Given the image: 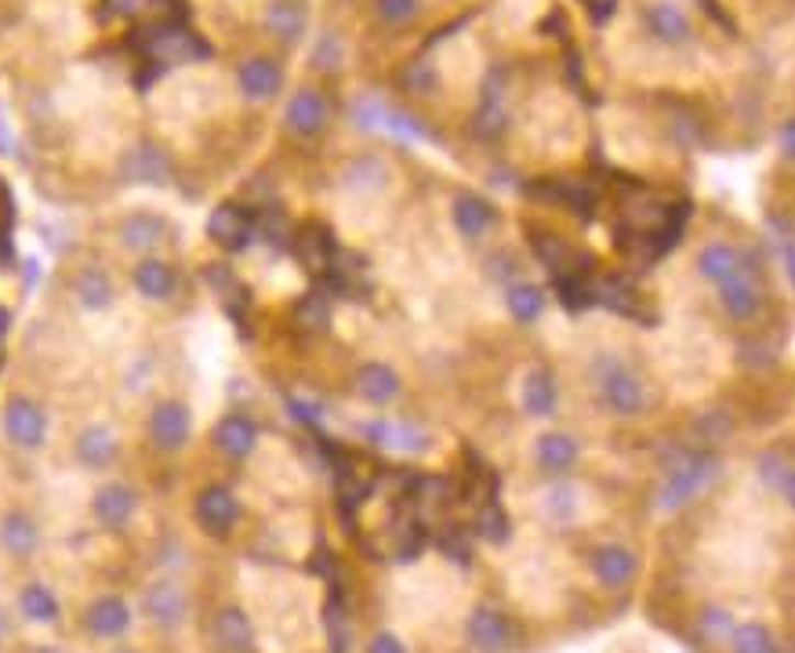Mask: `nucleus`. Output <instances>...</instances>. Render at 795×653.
<instances>
[{
	"label": "nucleus",
	"mask_w": 795,
	"mask_h": 653,
	"mask_svg": "<svg viewBox=\"0 0 795 653\" xmlns=\"http://www.w3.org/2000/svg\"><path fill=\"white\" fill-rule=\"evenodd\" d=\"M168 236V222L157 215H132L121 225V244L127 251H149Z\"/></svg>",
	"instance_id": "nucleus-32"
},
{
	"label": "nucleus",
	"mask_w": 795,
	"mask_h": 653,
	"mask_svg": "<svg viewBox=\"0 0 795 653\" xmlns=\"http://www.w3.org/2000/svg\"><path fill=\"white\" fill-rule=\"evenodd\" d=\"M400 392H403V378L396 374V367H389L382 360L360 363V371H356V396L363 403H371V407H393Z\"/></svg>",
	"instance_id": "nucleus-14"
},
{
	"label": "nucleus",
	"mask_w": 795,
	"mask_h": 653,
	"mask_svg": "<svg viewBox=\"0 0 795 653\" xmlns=\"http://www.w3.org/2000/svg\"><path fill=\"white\" fill-rule=\"evenodd\" d=\"M262 236H266V244H277V247H288L291 240V225L283 215H269L262 222Z\"/></svg>",
	"instance_id": "nucleus-45"
},
{
	"label": "nucleus",
	"mask_w": 795,
	"mask_h": 653,
	"mask_svg": "<svg viewBox=\"0 0 795 653\" xmlns=\"http://www.w3.org/2000/svg\"><path fill=\"white\" fill-rule=\"evenodd\" d=\"M450 222H455L461 240L477 244L497 225V207L477 193H458L455 204H450Z\"/></svg>",
	"instance_id": "nucleus-13"
},
{
	"label": "nucleus",
	"mask_w": 795,
	"mask_h": 653,
	"mask_svg": "<svg viewBox=\"0 0 795 653\" xmlns=\"http://www.w3.org/2000/svg\"><path fill=\"white\" fill-rule=\"evenodd\" d=\"M19 610L33 624H55L58 621V599L52 596V588H44V585H26V588H22Z\"/></svg>",
	"instance_id": "nucleus-36"
},
{
	"label": "nucleus",
	"mask_w": 795,
	"mask_h": 653,
	"mask_svg": "<svg viewBox=\"0 0 795 653\" xmlns=\"http://www.w3.org/2000/svg\"><path fill=\"white\" fill-rule=\"evenodd\" d=\"M367 439H371L374 447L382 450H396V454H411V450H418L425 443V432L418 425L411 421H393V418H378L367 425Z\"/></svg>",
	"instance_id": "nucleus-24"
},
{
	"label": "nucleus",
	"mask_w": 795,
	"mask_h": 653,
	"mask_svg": "<svg viewBox=\"0 0 795 653\" xmlns=\"http://www.w3.org/2000/svg\"><path fill=\"white\" fill-rule=\"evenodd\" d=\"M124 178H132V182H146V185H160V182H168V178H171V164H168V157H164L160 149L138 146L135 153H127Z\"/></svg>",
	"instance_id": "nucleus-29"
},
{
	"label": "nucleus",
	"mask_w": 795,
	"mask_h": 653,
	"mask_svg": "<svg viewBox=\"0 0 795 653\" xmlns=\"http://www.w3.org/2000/svg\"><path fill=\"white\" fill-rule=\"evenodd\" d=\"M37 541H41V530L33 516L26 513H8L0 519V549L8 555H15V560H26V555L37 552Z\"/></svg>",
	"instance_id": "nucleus-25"
},
{
	"label": "nucleus",
	"mask_w": 795,
	"mask_h": 653,
	"mask_svg": "<svg viewBox=\"0 0 795 653\" xmlns=\"http://www.w3.org/2000/svg\"><path fill=\"white\" fill-rule=\"evenodd\" d=\"M215 639L222 643V650H229V653H255L258 650L251 621H247V613L236 610V607H225L215 617Z\"/></svg>",
	"instance_id": "nucleus-26"
},
{
	"label": "nucleus",
	"mask_w": 795,
	"mask_h": 653,
	"mask_svg": "<svg viewBox=\"0 0 795 653\" xmlns=\"http://www.w3.org/2000/svg\"><path fill=\"white\" fill-rule=\"evenodd\" d=\"M367 653H407V646H403L400 635H393V632H378L367 639Z\"/></svg>",
	"instance_id": "nucleus-47"
},
{
	"label": "nucleus",
	"mask_w": 795,
	"mask_h": 653,
	"mask_svg": "<svg viewBox=\"0 0 795 653\" xmlns=\"http://www.w3.org/2000/svg\"><path fill=\"white\" fill-rule=\"evenodd\" d=\"M374 11L389 26H407L411 19H418L422 0H374Z\"/></svg>",
	"instance_id": "nucleus-40"
},
{
	"label": "nucleus",
	"mask_w": 795,
	"mask_h": 653,
	"mask_svg": "<svg viewBox=\"0 0 795 653\" xmlns=\"http://www.w3.org/2000/svg\"><path fill=\"white\" fill-rule=\"evenodd\" d=\"M74 294H77V302L85 305V308H110L113 302V283L105 272L99 269H85V272H77V280H74Z\"/></svg>",
	"instance_id": "nucleus-34"
},
{
	"label": "nucleus",
	"mask_w": 795,
	"mask_h": 653,
	"mask_svg": "<svg viewBox=\"0 0 795 653\" xmlns=\"http://www.w3.org/2000/svg\"><path fill=\"white\" fill-rule=\"evenodd\" d=\"M299 255L305 266H313V269H331V244H327V236L324 229H305L302 233V240H299Z\"/></svg>",
	"instance_id": "nucleus-38"
},
{
	"label": "nucleus",
	"mask_w": 795,
	"mask_h": 653,
	"mask_svg": "<svg viewBox=\"0 0 795 653\" xmlns=\"http://www.w3.org/2000/svg\"><path fill=\"white\" fill-rule=\"evenodd\" d=\"M702 432L708 443H716V439H723L730 432V414L727 410H716V414H708V418H702Z\"/></svg>",
	"instance_id": "nucleus-46"
},
{
	"label": "nucleus",
	"mask_w": 795,
	"mask_h": 653,
	"mask_svg": "<svg viewBox=\"0 0 795 653\" xmlns=\"http://www.w3.org/2000/svg\"><path fill=\"white\" fill-rule=\"evenodd\" d=\"M4 432L19 450H37V447H44V436H47V414L26 396L8 399Z\"/></svg>",
	"instance_id": "nucleus-7"
},
{
	"label": "nucleus",
	"mask_w": 795,
	"mask_h": 653,
	"mask_svg": "<svg viewBox=\"0 0 795 653\" xmlns=\"http://www.w3.org/2000/svg\"><path fill=\"white\" fill-rule=\"evenodd\" d=\"M549 502H545V508H549V516L556 519V522H567L571 519V508H574V486H567V483H560V486H552L549 494Z\"/></svg>",
	"instance_id": "nucleus-43"
},
{
	"label": "nucleus",
	"mask_w": 795,
	"mask_h": 653,
	"mask_svg": "<svg viewBox=\"0 0 795 653\" xmlns=\"http://www.w3.org/2000/svg\"><path fill=\"white\" fill-rule=\"evenodd\" d=\"M258 443V425L247 418V414H225L215 429V447L222 450L225 458L244 461L251 458V450Z\"/></svg>",
	"instance_id": "nucleus-22"
},
{
	"label": "nucleus",
	"mask_w": 795,
	"mask_h": 653,
	"mask_svg": "<svg viewBox=\"0 0 795 653\" xmlns=\"http://www.w3.org/2000/svg\"><path fill=\"white\" fill-rule=\"evenodd\" d=\"M505 308L516 324H534L545 313V291L534 283H508L505 288Z\"/></svg>",
	"instance_id": "nucleus-33"
},
{
	"label": "nucleus",
	"mask_w": 795,
	"mask_h": 653,
	"mask_svg": "<svg viewBox=\"0 0 795 653\" xmlns=\"http://www.w3.org/2000/svg\"><path fill=\"white\" fill-rule=\"evenodd\" d=\"M208 233L225 251H244L255 236V218L236 204H219L208 218Z\"/></svg>",
	"instance_id": "nucleus-15"
},
{
	"label": "nucleus",
	"mask_w": 795,
	"mask_h": 653,
	"mask_svg": "<svg viewBox=\"0 0 795 653\" xmlns=\"http://www.w3.org/2000/svg\"><path fill=\"white\" fill-rule=\"evenodd\" d=\"M299 324L310 330H320L327 324V302L320 299V294H310V299L299 305Z\"/></svg>",
	"instance_id": "nucleus-44"
},
{
	"label": "nucleus",
	"mask_w": 795,
	"mask_h": 653,
	"mask_svg": "<svg viewBox=\"0 0 795 653\" xmlns=\"http://www.w3.org/2000/svg\"><path fill=\"white\" fill-rule=\"evenodd\" d=\"M135 288L142 299L149 302H168L175 294V269L168 261H157V258H146L135 266Z\"/></svg>",
	"instance_id": "nucleus-28"
},
{
	"label": "nucleus",
	"mask_w": 795,
	"mask_h": 653,
	"mask_svg": "<svg viewBox=\"0 0 795 653\" xmlns=\"http://www.w3.org/2000/svg\"><path fill=\"white\" fill-rule=\"evenodd\" d=\"M236 80H240L244 99L269 102L272 94L280 91V85H283V69H280V63H272V58L255 55V58H247V63H240V69H236Z\"/></svg>",
	"instance_id": "nucleus-17"
},
{
	"label": "nucleus",
	"mask_w": 795,
	"mask_h": 653,
	"mask_svg": "<svg viewBox=\"0 0 795 653\" xmlns=\"http://www.w3.org/2000/svg\"><path fill=\"white\" fill-rule=\"evenodd\" d=\"M77 461L85 469H94V472H102V469H110L116 454H121V439H116L113 429H105V425H88L85 432L77 436Z\"/></svg>",
	"instance_id": "nucleus-19"
},
{
	"label": "nucleus",
	"mask_w": 795,
	"mask_h": 653,
	"mask_svg": "<svg viewBox=\"0 0 795 653\" xmlns=\"http://www.w3.org/2000/svg\"><path fill=\"white\" fill-rule=\"evenodd\" d=\"M697 277L708 280V283H719L723 280H730V277H738V272H755L752 269V258L741 251V247H734L727 240H712L705 244L702 251H697Z\"/></svg>",
	"instance_id": "nucleus-12"
},
{
	"label": "nucleus",
	"mask_w": 795,
	"mask_h": 653,
	"mask_svg": "<svg viewBox=\"0 0 795 653\" xmlns=\"http://www.w3.org/2000/svg\"><path fill=\"white\" fill-rule=\"evenodd\" d=\"M589 570H592V577H596L603 588L622 592V588H628V585L636 581L639 560H636V552L628 549V544L611 541V544H600V549H592Z\"/></svg>",
	"instance_id": "nucleus-5"
},
{
	"label": "nucleus",
	"mask_w": 795,
	"mask_h": 653,
	"mask_svg": "<svg viewBox=\"0 0 795 653\" xmlns=\"http://www.w3.org/2000/svg\"><path fill=\"white\" fill-rule=\"evenodd\" d=\"M8 327H11V313H8V308H0V338L8 335Z\"/></svg>",
	"instance_id": "nucleus-50"
},
{
	"label": "nucleus",
	"mask_w": 795,
	"mask_h": 653,
	"mask_svg": "<svg viewBox=\"0 0 795 653\" xmlns=\"http://www.w3.org/2000/svg\"><path fill=\"white\" fill-rule=\"evenodd\" d=\"M189 432H193V418H189V407L178 399H164L153 407L149 414V439L153 447L160 450H182L189 443Z\"/></svg>",
	"instance_id": "nucleus-10"
},
{
	"label": "nucleus",
	"mask_w": 795,
	"mask_h": 653,
	"mask_svg": "<svg viewBox=\"0 0 795 653\" xmlns=\"http://www.w3.org/2000/svg\"><path fill=\"white\" fill-rule=\"evenodd\" d=\"M291 410H294V418L305 421V425H313V429H320V425H324V418H320V410L313 407V403H305V399H291Z\"/></svg>",
	"instance_id": "nucleus-48"
},
{
	"label": "nucleus",
	"mask_w": 795,
	"mask_h": 653,
	"mask_svg": "<svg viewBox=\"0 0 795 653\" xmlns=\"http://www.w3.org/2000/svg\"><path fill=\"white\" fill-rule=\"evenodd\" d=\"M755 472H759V483H763L777 502H785V505L792 502V461L781 454V450H766V454H759Z\"/></svg>",
	"instance_id": "nucleus-31"
},
{
	"label": "nucleus",
	"mask_w": 795,
	"mask_h": 653,
	"mask_svg": "<svg viewBox=\"0 0 795 653\" xmlns=\"http://www.w3.org/2000/svg\"><path fill=\"white\" fill-rule=\"evenodd\" d=\"M305 26V11L299 0H272L266 8V30L277 37L280 44H294L302 37Z\"/></svg>",
	"instance_id": "nucleus-30"
},
{
	"label": "nucleus",
	"mask_w": 795,
	"mask_h": 653,
	"mask_svg": "<svg viewBox=\"0 0 795 653\" xmlns=\"http://www.w3.org/2000/svg\"><path fill=\"white\" fill-rule=\"evenodd\" d=\"M477 533H480V538H486V541L502 544L508 538V516L497 505H486L483 513L477 516Z\"/></svg>",
	"instance_id": "nucleus-41"
},
{
	"label": "nucleus",
	"mask_w": 795,
	"mask_h": 653,
	"mask_svg": "<svg viewBox=\"0 0 795 653\" xmlns=\"http://www.w3.org/2000/svg\"><path fill=\"white\" fill-rule=\"evenodd\" d=\"M585 4H589V11H596V19L603 22V19H611V11L618 0H585Z\"/></svg>",
	"instance_id": "nucleus-49"
},
{
	"label": "nucleus",
	"mask_w": 795,
	"mask_h": 653,
	"mask_svg": "<svg viewBox=\"0 0 795 653\" xmlns=\"http://www.w3.org/2000/svg\"><path fill=\"white\" fill-rule=\"evenodd\" d=\"M719 480V461L705 450H680L675 461L664 469V480L658 486V505L664 513L691 505L697 494H705Z\"/></svg>",
	"instance_id": "nucleus-2"
},
{
	"label": "nucleus",
	"mask_w": 795,
	"mask_h": 653,
	"mask_svg": "<svg viewBox=\"0 0 795 653\" xmlns=\"http://www.w3.org/2000/svg\"><path fill=\"white\" fill-rule=\"evenodd\" d=\"M592 382L600 389V403L607 407L614 418H639L647 410V385L622 356L603 352L592 363Z\"/></svg>",
	"instance_id": "nucleus-1"
},
{
	"label": "nucleus",
	"mask_w": 795,
	"mask_h": 653,
	"mask_svg": "<svg viewBox=\"0 0 795 653\" xmlns=\"http://www.w3.org/2000/svg\"><path fill=\"white\" fill-rule=\"evenodd\" d=\"M197 519L204 530L225 533L240 519V502H236V494L225 491V486H208V491L197 497Z\"/></svg>",
	"instance_id": "nucleus-18"
},
{
	"label": "nucleus",
	"mask_w": 795,
	"mask_h": 653,
	"mask_svg": "<svg viewBox=\"0 0 795 653\" xmlns=\"http://www.w3.org/2000/svg\"><path fill=\"white\" fill-rule=\"evenodd\" d=\"M393 182V164L378 153H356L338 171V185L356 196H378Z\"/></svg>",
	"instance_id": "nucleus-4"
},
{
	"label": "nucleus",
	"mask_w": 795,
	"mask_h": 653,
	"mask_svg": "<svg viewBox=\"0 0 795 653\" xmlns=\"http://www.w3.org/2000/svg\"><path fill=\"white\" fill-rule=\"evenodd\" d=\"M581 461V447L574 436L567 432H541L534 439V465H538L541 476L549 480H563L571 476Z\"/></svg>",
	"instance_id": "nucleus-9"
},
{
	"label": "nucleus",
	"mask_w": 795,
	"mask_h": 653,
	"mask_svg": "<svg viewBox=\"0 0 795 653\" xmlns=\"http://www.w3.org/2000/svg\"><path fill=\"white\" fill-rule=\"evenodd\" d=\"M734 624H738V621H734V613L727 607H705L702 617H697V628H702V635L708 639L712 646H727Z\"/></svg>",
	"instance_id": "nucleus-37"
},
{
	"label": "nucleus",
	"mask_w": 795,
	"mask_h": 653,
	"mask_svg": "<svg viewBox=\"0 0 795 653\" xmlns=\"http://www.w3.org/2000/svg\"><path fill=\"white\" fill-rule=\"evenodd\" d=\"M341 63H346V44H341L338 33H324L313 47V66L331 74V69H338Z\"/></svg>",
	"instance_id": "nucleus-39"
},
{
	"label": "nucleus",
	"mask_w": 795,
	"mask_h": 653,
	"mask_svg": "<svg viewBox=\"0 0 795 653\" xmlns=\"http://www.w3.org/2000/svg\"><path fill=\"white\" fill-rule=\"evenodd\" d=\"M727 646H730V653H781L774 632H770L766 624H759V621L734 624Z\"/></svg>",
	"instance_id": "nucleus-35"
},
{
	"label": "nucleus",
	"mask_w": 795,
	"mask_h": 653,
	"mask_svg": "<svg viewBox=\"0 0 795 653\" xmlns=\"http://www.w3.org/2000/svg\"><path fill=\"white\" fill-rule=\"evenodd\" d=\"M121 653H132V650H121Z\"/></svg>",
	"instance_id": "nucleus-52"
},
{
	"label": "nucleus",
	"mask_w": 795,
	"mask_h": 653,
	"mask_svg": "<svg viewBox=\"0 0 795 653\" xmlns=\"http://www.w3.org/2000/svg\"><path fill=\"white\" fill-rule=\"evenodd\" d=\"M146 613L153 624L178 628L189 617V596L175 581H157V585L146 588Z\"/></svg>",
	"instance_id": "nucleus-16"
},
{
	"label": "nucleus",
	"mask_w": 795,
	"mask_h": 653,
	"mask_svg": "<svg viewBox=\"0 0 795 653\" xmlns=\"http://www.w3.org/2000/svg\"><path fill=\"white\" fill-rule=\"evenodd\" d=\"M135 508H138V497L132 486H124V483H105L99 486V494H94V502H91V513L94 519L102 522V527H124L127 519L135 516Z\"/></svg>",
	"instance_id": "nucleus-20"
},
{
	"label": "nucleus",
	"mask_w": 795,
	"mask_h": 653,
	"mask_svg": "<svg viewBox=\"0 0 795 653\" xmlns=\"http://www.w3.org/2000/svg\"><path fill=\"white\" fill-rule=\"evenodd\" d=\"M719 308L727 313L734 324H752L763 313V288H759L755 272H738V277L719 283Z\"/></svg>",
	"instance_id": "nucleus-8"
},
{
	"label": "nucleus",
	"mask_w": 795,
	"mask_h": 653,
	"mask_svg": "<svg viewBox=\"0 0 795 653\" xmlns=\"http://www.w3.org/2000/svg\"><path fill=\"white\" fill-rule=\"evenodd\" d=\"M516 624L494 607H477L469 613V643L480 653H508L516 646Z\"/></svg>",
	"instance_id": "nucleus-6"
},
{
	"label": "nucleus",
	"mask_w": 795,
	"mask_h": 653,
	"mask_svg": "<svg viewBox=\"0 0 795 653\" xmlns=\"http://www.w3.org/2000/svg\"><path fill=\"white\" fill-rule=\"evenodd\" d=\"M643 30L661 47H691L697 37L694 15L675 0H650L643 8Z\"/></svg>",
	"instance_id": "nucleus-3"
},
{
	"label": "nucleus",
	"mask_w": 795,
	"mask_h": 653,
	"mask_svg": "<svg viewBox=\"0 0 795 653\" xmlns=\"http://www.w3.org/2000/svg\"><path fill=\"white\" fill-rule=\"evenodd\" d=\"M436 85H440V80H436V69L425 63V58H418V63H411L403 69V88L414 94H433Z\"/></svg>",
	"instance_id": "nucleus-42"
},
{
	"label": "nucleus",
	"mask_w": 795,
	"mask_h": 653,
	"mask_svg": "<svg viewBox=\"0 0 795 653\" xmlns=\"http://www.w3.org/2000/svg\"><path fill=\"white\" fill-rule=\"evenodd\" d=\"M153 55L164 58V63H189V58H204L208 47L200 44V37H193L189 30L182 26H160L153 30Z\"/></svg>",
	"instance_id": "nucleus-23"
},
{
	"label": "nucleus",
	"mask_w": 795,
	"mask_h": 653,
	"mask_svg": "<svg viewBox=\"0 0 795 653\" xmlns=\"http://www.w3.org/2000/svg\"><path fill=\"white\" fill-rule=\"evenodd\" d=\"M556 403H560V385H556L552 371L534 367V371L527 374V385H524V410L530 414V418H552Z\"/></svg>",
	"instance_id": "nucleus-27"
},
{
	"label": "nucleus",
	"mask_w": 795,
	"mask_h": 653,
	"mask_svg": "<svg viewBox=\"0 0 795 653\" xmlns=\"http://www.w3.org/2000/svg\"><path fill=\"white\" fill-rule=\"evenodd\" d=\"M327 116H331V110H327L324 94L316 88H302L291 94L288 110H283V124H288L294 138H316L320 131L327 127Z\"/></svg>",
	"instance_id": "nucleus-11"
},
{
	"label": "nucleus",
	"mask_w": 795,
	"mask_h": 653,
	"mask_svg": "<svg viewBox=\"0 0 795 653\" xmlns=\"http://www.w3.org/2000/svg\"><path fill=\"white\" fill-rule=\"evenodd\" d=\"M85 624H88L91 635L116 639V635H124L127 628H132V610H127V603L121 596H99L88 607Z\"/></svg>",
	"instance_id": "nucleus-21"
},
{
	"label": "nucleus",
	"mask_w": 795,
	"mask_h": 653,
	"mask_svg": "<svg viewBox=\"0 0 795 653\" xmlns=\"http://www.w3.org/2000/svg\"><path fill=\"white\" fill-rule=\"evenodd\" d=\"M37 653H63V650H55V646H41Z\"/></svg>",
	"instance_id": "nucleus-51"
}]
</instances>
